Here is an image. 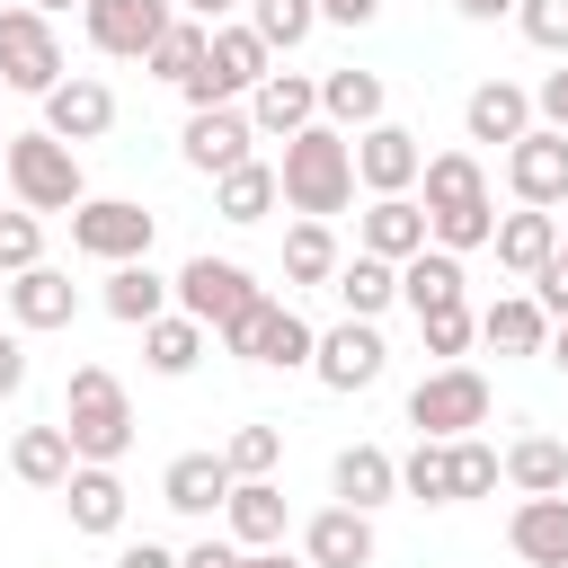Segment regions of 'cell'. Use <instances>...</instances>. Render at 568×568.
Here are the masks:
<instances>
[{"label":"cell","mask_w":568,"mask_h":568,"mask_svg":"<svg viewBox=\"0 0 568 568\" xmlns=\"http://www.w3.org/2000/svg\"><path fill=\"white\" fill-rule=\"evenodd\" d=\"M115 568H178V550H160V541H124Z\"/></svg>","instance_id":"816d5d0a"},{"label":"cell","mask_w":568,"mask_h":568,"mask_svg":"<svg viewBox=\"0 0 568 568\" xmlns=\"http://www.w3.org/2000/svg\"><path fill=\"white\" fill-rule=\"evenodd\" d=\"M248 27L266 36V53H293L320 27V0H248Z\"/></svg>","instance_id":"f35d334b"},{"label":"cell","mask_w":568,"mask_h":568,"mask_svg":"<svg viewBox=\"0 0 568 568\" xmlns=\"http://www.w3.org/2000/svg\"><path fill=\"white\" fill-rule=\"evenodd\" d=\"M302 559L311 568H373V515L364 506H320L302 524Z\"/></svg>","instance_id":"ac0fdd59"},{"label":"cell","mask_w":568,"mask_h":568,"mask_svg":"<svg viewBox=\"0 0 568 568\" xmlns=\"http://www.w3.org/2000/svg\"><path fill=\"white\" fill-rule=\"evenodd\" d=\"M257 293H266V284H257L240 257H213V248H204V257H186V266L169 275V302H178L186 320H204V328H231Z\"/></svg>","instance_id":"ba28073f"},{"label":"cell","mask_w":568,"mask_h":568,"mask_svg":"<svg viewBox=\"0 0 568 568\" xmlns=\"http://www.w3.org/2000/svg\"><path fill=\"white\" fill-rule=\"evenodd\" d=\"M382 364H390V346H382V328H373V320H337V328L311 346V373H320L328 390H373V382H382Z\"/></svg>","instance_id":"5bb4252c"},{"label":"cell","mask_w":568,"mask_h":568,"mask_svg":"<svg viewBox=\"0 0 568 568\" xmlns=\"http://www.w3.org/2000/svg\"><path fill=\"white\" fill-rule=\"evenodd\" d=\"M248 142H257V124H248V106H186V133H178V151H186V169H204V178H222V169H240V160H257Z\"/></svg>","instance_id":"7c38bea8"},{"label":"cell","mask_w":568,"mask_h":568,"mask_svg":"<svg viewBox=\"0 0 568 568\" xmlns=\"http://www.w3.org/2000/svg\"><path fill=\"white\" fill-rule=\"evenodd\" d=\"M506 550H515L524 568H568V488L524 497V506L506 515Z\"/></svg>","instance_id":"2e32d148"},{"label":"cell","mask_w":568,"mask_h":568,"mask_svg":"<svg viewBox=\"0 0 568 568\" xmlns=\"http://www.w3.org/2000/svg\"><path fill=\"white\" fill-rule=\"evenodd\" d=\"M328 293L346 302V320H382V311L399 302V266H390V257H373V248H355V257H337Z\"/></svg>","instance_id":"83f0119b"},{"label":"cell","mask_w":568,"mask_h":568,"mask_svg":"<svg viewBox=\"0 0 568 568\" xmlns=\"http://www.w3.org/2000/svg\"><path fill=\"white\" fill-rule=\"evenodd\" d=\"M18 390H27V337L0 328V399H18Z\"/></svg>","instance_id":"c3c4849f"},{"label":"cell","mask_w":568,"mask_h":568,"mask_svg":"<svg viewBox=\"0 0 568 568\" xmlns=\"http://www.w3.org/2000/svg\"><path fill=\"white\" fill-rule=\"evenodd\" d=\"M506 186H515V204H541V213H559V204H568V133H550V124H524V133L506 142Z\"/></svg>","instance_id":"30bf717a"},{"label":"cell","mask_w":568,"mask_h":568,"mask_svg":"<svg viewBox=\"0 0 568 568\" xmlns=\"http://www.w3.org/2000/svg\"><path fill=\"white\" fill-rule=\"evenodd\" d=\"M266 71H275L266 36H257L248 18H240V27H231V18H213V36H204V62H195L178 89H186V106H240V98H248Z\"/></svg>","instance_id":"277c9868"},{"label":"cell","mask_w":568,"mask_h":568,"mask_svg":"<svg viewBox=\"0 0 568 568\" xmlns=\"http://www.w3.org/2000/svg\"><path fill=\"white\" fill-rule=\"evenodd\" d=\"M399 488H408V497H417V506H453V453H444V444H426V435H417V453H408V462H399Z\"/></svg>","instance_id":"60d3db41"},{"label":"cell","mask_w":568,"mask_h":568,"mask_svg":"<svg viewBox=\"0 0 568 568\" xmlns=\"http://www.w3.org/2000/svg\"><path fill=\"white\" fill-rule=\"evenodd\" d=\"M0 311H9V275H0Z\"/></svg>","instance_id":"91938a15"},{"label":"cell","mask_w":568,"mask_h":568,"mask_svg":"<svg viewBox=\"0 0 568 568\" xmlns=\"http://www.w3.org/2000/svg\"><path fill=\"white\" fill-rule=\"evenodd\" d=\"M532 115H541L550 133H568V71H550V80L532 89Z\"/></svg>","instance_id":"681fc988"},{"label":"cell","mask_w":568,"mask_h":568,"mask_svg":"<svg viewBox=\"0 0 568 568\" xmlns=\"http://www.w3.org/2000/svg\"><path fill=\"white\" fill-rule=\"evenodd\" d=\"M222 497H231V462L222 453H178L160 470V506L169 515H222Z\"/></svg>","instance_id":"44dd1931"},{"label":"cell","mask_w":568,"mask_h":568,"mask_svg":"<svg viewBox=\"0 0 568 568\" xmlns=\"http://www.w3.org/2000/svg\"><path fill=\"white\" fill-rule=\"evenodd\" d=\"M444 453H453V506H462V497H488V488L506 479V462H497V444H479V435H453Z\"/></svg>","instance_id":"b9f144b4"},{"label":"cell","mask_w":568,"mask_h":568,"mask_svg":"<svg viewBox=\"0 0 568 568\" xmlns=\"http://www.w3.org/2000/svg\"><path fill=\"white\" fill-rule=\"evenodd\" d=\"M328 488H337V506H390L399 497V462L382 453V444H346L337 462H328Z\"/></svg>","instance_id":"d4e9b609"},{"label":"cell","mask_w":568,"mask_h":568,"mask_svg":"<svg viewBox=\"0 0 568 568\" xmlns=\"http://www.w3.org/2000/svg\"><path fill=\"white\" fill-rule=\"evenodd\" d=\"M71 311H80V284L62 275V266H27V275H9V320L18 328H71Z\"/></svg>","instance_id":"ffe728a7"},{"label":"cell","mask_w":568,"mask_h":568,"mask_svg":"<svg viewBox=\"0 0 568 568\" xmlns=\"http://www.w3.org/2000/svg\"><path fill=\"white\" fill-rule=\"evenodd\" d=\"M9 470H18L27 488H62V479H71V435H62V426H18Z\"/></svg>","instance_id":"d590c367"},{"label":"cell","mask_w":568,"mask_h":568,"mask_svg":"<svg viewBox=\"0 0 568 568\" xmlns=\"http://www.w3.org/2000/svg\"><path fill=\"white\" fill-rule=\"evenodd\" d=\"M559 248H568V222H559Z\"/></svg>","instance_id":"6125c7cd"},{"label":"cell","mask_w":568,"mask_h":568,"mask_svg":"<svg viewBox=\"0 0 568 568\" xmlns=\"http://www.w3.org/2000/svg\"><path fill=\"white\" fill-rule=\"evenodd\" d=\"M488 231H497V204H479V213H435V222H426V240H435V248H453V257L488 248Z\"/></svg>","instance_id":"ee69618b"},{"label":"cell","mask_w":568,"mask_h":568,"mask_svg":"<svg viewBox=\"0 0 568 568\" xmlns=\"http://www.w3.org/2000/svg\"><path fill=\"white\" fill-rule=\"evenodd\" d=\"M204 36H213V27H204V18H186V9H178V18H169V27H160V44H151V53H142V62H151V80H186V71H195V62H204Z\"/></svg>","instance_id":"74e56055"},{"label":"cell","mask_w":568,"mask_h":568,"mask_svg":"<svg viewBox=\"0 0 568 568\" xmlns=\"http://www.w3.org/2000/svg\"><path fill=\"white\" fill-rule=\"evenodd\" d=\"M417 186H426V222H435V213H479V204H488L479 151H435V160L417 169Z\"/></svg>","instance_id":"603a6c76"},{"label":"cell","mask_w":568,"mask_h":568,"mask_svg":"<svg viewBox=\"0 0 568 568\" xmlns=\"http://www.w3.org/2000/svg\"><path fill=\"white\" fill-rule=\"evenodd\" d=\"M62 506H71V532H124V479H115V462H71Z\"/></svg>","instance_id":"7402d4cb"},{"label":"cell","mask_w":568,"mask_h":568,"mask_svg":"<svg viewBox=\"0 0 568 568\" xmlns=\"http://www.w3.org/2000/svg\"><path fill=\"white\" fill-rule=\"evenodd\" d=\"M399 302L426 320V311H453V302H470V275H462V257L453 248H417V257H399Z\"/></svg>","instance_id":"d6986e66"},{"label":"cell","mask_w":568,"mask_h":568,"mask_svg":"<svg viewBox=\"0 0 568 568\" xmlns=\"http://www.w3.org/2000/svg\"><path fill=\"white\" fill-rule=\"evenodd\" d=\"M417 337H426V355H444V364H453V355L479 337V311H470V302H453V311H426V320H417Z\"/></svg>","instance_id":"f6af8a7d"},{"label":"cell","mask_w":568,"mask_h":568,"mask_svg":"<svg viewBox=\"0 0 568 568\" xmlns=\"http://www.w3.org/2000/svg\"><path fill=\"white\" fill-rule=\"evenodd\" d=\"M479 337H488L497 355H541V337H550V311H541L532 293H497V302L479 311Z\"/></svg>","instance_id":"d6a6232c"},{"label":"cell","mask_w":568,"mask_h":568,"mask_svg":"<svg viewBox=\"0 0 568 568\" xmlns=\"http://www.w3.org/2000/svg\"><path fill=\"white\" fill-rule=\"evenodd\" d=\"M178 9H186V18H204V27H213V18H231V9H240V0H178Z\"/></svg>","instance_id":"6f0895ef"},{"label":"cell","mask_w":568,"mask_h":568,"mask_svg":"<svg viewBox=\"0 0 568 568\" xmlns=\"http://www.w3.org/2000/svg\"><path fill=\"white\" fill-rule=\"evenodd\" d=\"M106 124H115V89H106L98 71H71V80L44 89V133H53V142L80 151V142H98Z\"/></svg>","instance_id":"9a60e30c"},{"label":"cell","mask_w":568,"mask_h":568,"mask_svg":"<svg viewBox=\"0 0 568 568\" xmlns=\"http://www.w3.org/2000/svg\"><path fill=\"white\" fill-rule=\"evenodd\" d=\"M62 80V36L44 9H0V89L18 98H44Z\"/></svg>","instance_id":"9c48e42d"},{"label":"cell","mask_w":568,"mask_h":568,"mask_svg":"<svg viewBox=\"0 0 568 568\" xmlns=\"http://www.w3.org/2000/svg\"><path fill=\"white\" fill-rule=\"evenodd\" d=\"M169 18H178V0H89V9H80L89 44H98L106 62H142V53L160 44Z\"/></svg>","instance_id":"8fae6325"},{"label":"cell","mask_w":568,"mask_h":568,"mask_svg":"<svg viewBox=\"0 0 568 568\" xmlns=\"http://www.w3.org/2000/svg\"><path fill=\"white\" fill-rule=\"evenodd\" d=\"M355 248H373V257H417L426 248V204L417 195H373V213L355 222Z\"/></svg>","instance_id":"cb8c5ba5"},{"label":"cell","mask_w":568,"mask_h":568,"mask_svg":"<svg viewBox=\"0 0 568 568\" xmlns=\"http://www.w3.org/2000/svg\"><path fill=\"white\" fill-rule=\"evenodd\" d=\"M240 364H266V373H293V364H311V346H320V328L293 311V302H275V293H257L231 328H213Z\"/></svg>","instance_id":"5b68a950"},{"label":"cell","mask_w":568,"mask_h":568,"mask_svg":"<svg viewBox=\"0 0 568 568\" xmlns=\"http://www.w3.org/2000/svg\"><path fill=\"white\" fill-rule=\"evenodd\" d=\"M204 320H186V311H160V320H142V364L160 373V382H178V373H195L204 364Z\"/></svg>","instance_id":"1f68e13d"},{"label":"cell","mask_w":568,"mask_h":568,"mask_svg":"<svg viewBox=\"0 0 568 568\" xmlns=\"http://www.w3.org/2000/svg\"><path fill=\"white\" fill-rule=\"evenodd\" d=\"M408 426H417L426 444H453V435L488 426V373H470V364H435V373L408 390Z\"/></svg>","instance_id":"8992f818"},{"label":"cell","mask_w":568,"mask_h":568,"mask_svg":"<svg viewBox=\"0 0 568 568\" xmlns=\"http://www.w3.org/2000/svg\"><path fill=\"white\" fill-rule=\"evenodd\" d=\"M382 106H390L382 71H320V124L364 133V124H382Z\"/></svg>","instance_id":"484cf974"},{"label":"cell","mask_w":568,"mask_h":568,"mask_svg":"<svg viewBox=\"0 0 568 568\" xmlns=\"http://www.w3.org/2000/svg\"><path fill=\"white\" fill-rule=\"evenodd\" d=\"M0 178H9V204H27V213H71V204L89 195V186H80V151L53 142L44 124L0 142Z\"/></svg>","instance_id":"3957f363"},{"label":"cell","mask_w":568,"mask_h":568,"mask_svg":"<svg viewBox=\"0 0 568 568\" xmlns=\"http://www.w3.org/2000/svg\"><path fill=\"white\" fill-rule=\"evenodd\" d=\"M515 27H524L541 53H568V0H515Z\"/></svg>","instance_id":"bcb514c9"},{"label":"cell","mask_w":568,"mask_h":568,"mask_svg":"<svg viewBox=\"0 0 568 568\" xmlns=\"http://www.w3.org/2000/svg\"><path fill=\"white\" fill-rule=\"evenodd\" d=\"M0 142H9V124H0Z\"/></svg>","instance_id":"be15d7a7"},{"label":"cell","mask_w":568,"mask_h":568,"mask_svg":"<svg viewBox=\"0 0 568 568\" xmlns=\"http://www.w3.org/2000/svg\"><path fill=\"white\" fill-rule=\"evenodd\" d=\"M470 27H497V18H515V0H453Z\"/></svg>","instance_id":"db71d44e"},{"label":"cell","mask_w":568,"mask_h":568,"mask_svg":"<svg viewBox=\"0 0 568 568\" xmlns=\"http://www.w3.org/2000/svg\"><path fill=\"white\" fill-rule=\"evenodd\" d=\"M488 248H497V266H506V275H532V266H550V248H559V213H541V204L497 213Z\"/></svg>","instance_id":"4316f807"},{"label":"cell","mask_w":568,"mask_h":568,"mask_svg":"<svg viewBox=\"0 0 568 568\" xmlns=\"http://www.w3.org/2000/svg\"><path fill=\"white\" fill-rule=\"evenodd\" d=\"M373 9H382V0H320V18H328V27H364Z\"/></svg>","instance_id":"f5cc1de1"},{"label":"cell","mask_w":568,"mask_h":568,"mask_svg":"<svg viewBox=\"0 0 568 568\" xmlns=\"http://www.w3.org/2000/svg\"><path fill=\"white\" fill-rule=\"evenodd\" d=\"M275 186H284V204L311 213V222L346 213V204H355V133H337V124H302V133H284Z\"/></svg>","instance_id":"6da1fadb"},{"label":"cell","mask_w":568,"mask_h":568,"mask_svg":"<svg viewBox=\"0 0 568 568\" xmlns=\"http://www.w3.org/2000/svg\"><path fill=\"white\" fill-rule=\"evenodd\" d=\"M248 124H257L266 142H284V133H302V124H320V80H311V71H266V80L248 89Z\"/></svg>","instance_id":"e0dca14e"},{"label":"cell","mask_w":568,"mask_h":568,"mask_svg":"<svg viewBox=\"0 0 568 568\" xmlns=\"http://www.w3.org/2000/svg\"><path fill=\"white\" fill-rule=\"evenodd\" d=\"M497 462H506V488H524V497L568 488V444H559V435H515Z\"/></svg>","instance_id":"836d02e7"},{"label":"cell","mask_w":568,"mask_h":568,"mask_svg":"<svg viewBox=\"0 0 568 568\" xmlns=\"http://www.w3.org/2000/svg\"><path fill=\"white\" fill-rule=\"evenodd\" d=\"M62 435H71V462H124L133 453V399H124V382L106 364H71Z\"/></svg>","instance_id":"7a4b0ae2"},{"label":"cell","mask_w":568,"mask_h":568,"mask_svg":"<svg viewBox=\"0 0 568 568\" xmlns=\"http://www.w3.org/2000/svg\"><path fill=\"white\" fill-rule=\"evenodd\" d=\"M44 257V222L27 204H0V275H27Z\"/></svg>","instance_id":"7bdbcfd3"},{"label":"cell","mask_w":568,"mask_h":568,"mask_svg":"<svg viewBox=\"0 0 568 568\" xmlns=\"http://www.w3.org/2000/svg\"><path fill=\"white\" fill-rule=\"evenodd\" d=\"M231 568H311V559H284V541H275V550H240Z\"/></svg>","instance_id":"11a10c76"},{"label":"cell","mask_w":568,"mask_h":568,"mask_svg":"<svg viewBox=\"0 0 568 568\" xmlns=\"http://www.w3.org/2000/svg\"><path fill=\"white\" fill-rule=\"evenodd\" d=\"M222 515H231V541L240 550H275L284 541V488L275 479H231Z\"/></svg>","instance_id":"f1b7e54d"},{"label":"cell","mask_w":568,"mask_h":568,"mask_svg":"<svg viewBox=\"0 0 568 568\" xmlns=\"http://www.w3.org/2000/svg\"><path fill=\"white\" fill-rule=\"evenodd\" d=\"M417 169H426V142L408 133V124H364L355 133V186H373V195H408L417 186Z\"/></svg>","instance_id":"4fadbf2b"},{"label":"cell","mask_w":568,"mask_h":568,"mask_svg":"<svg viewBox=\"0 0 568 568\" xmlns=\"http://www.w3.org/2000/svg\"><path fill=\"white\" fill-rule=\"evenodd\" d=\"M0 204H9V178H0Z\"/></svg>","instance_id":"94428289"},{"label":"cell","mask_w":568,"mask_h":568,"mask_svg":"<svg viewBox=\"0 0 568 568\" xmlns=\"http://www.w3.org/2000/svg\"><path fill=\"white\" fill-rule=\"evenodd\" d=\"M27 9H44V18H62V9H89V0H27Z\"/></svg>","instance_id":"680465c9"},{"label":"cell","mask_w":568,"mask_h":568,"mask_svg":"<svg viewBox=\"0 0 568 568\" xmlns=\"http://www.w3.org/2000/svg\"><path fill=\"white\" fill-rule=\"evenodd\" d=\"M541 355H550V364L568 373V320H550V337H541Z\"/></svg>","instance_id":"9f6ffc18"},{"label":"cell","mask_w":568,"mask_h":568,"mask_svg":"<svg viewBox=\"0 0 568 568\" xmlns=\"http://www.w3.org/2000/svg\"><path fill=\"white\" fill-rule=\"evenodd\" d=\"M337 257H346V248H337V231H328V222H311V213H302V222L284 231V284H328V275H337Z\"/></svg>","instance_id":"8d00e7d4"},{"label":"cell","mask_w":568,"mask_h":568,"mask_svg":"<svg viewBox=\"0 0 568 568\" xmlns=\"http://www.w3.org/2000/svg\"><path fill=\"white\" fill-rule=\"evenodd\" d=\"M151 231H160V213H142L133 195H80V204H71V248L98 257V266L151 257Z\"/></svg>","instance_id":"52a82bcc"},{"label":"cell","mask_w":568,"mask_h":568,"mask_svg":"<svg viewBox=\"0 0 568 568\" xmlns=\"http://www.w3.org/2000/svg\"><path fill=\"white\" fill-rule=\"evenodd\" d=\"M275 204H284L275 160H240V169H222V178H213V213H222V222H240V231H248V222H266Z\"/></svg>","instance_id":"4dcf8cb0"},{"label":"cell","mask_w":568,"mask_h":568,"mask_svg":"<svg viewBox=\"0 0 568 568\" xmlns=\"http://www.w3.org/2000/svg\"><path fill=\"white\" fill-rule=\"evenodd\" d=\"M106 311H115L124 328L160 320V311H169V275H151V257H124V266H106Z\"/></svg>","instance_id":"e575fe53"},{"label":"cell","mask_w":568,"mask_h":568,"mask_svg":"<svg viewBox=\"0 0 568 568\" xmlns=\"http://www.w3.org/2000/svg\"><path fill=\"white\" fill-rule=\"evenodd\" d=\"M524 284H532V302H541L550 320H568V248H550V266H532Z\"/></svg>","instance_id":"7dc6e473"},{"label":"cell","mask_w":568,"mask_h":568,"mask_svg":"<svg viewBox=\"0 0 568 568\" xmlns=\"http://www.w3.org/2000/svg\"><path fill=\"white\" fill-rule=\"evenodd\" d=\"M240 559V541H195V550H178V568H231Z\"/></svg>","instance_id":"f907efd6"},{"label":"cell","mask_w":568,"mask_h":568,"mask_svg":"<svg viewBox=\"0 0 568 568\" xmlns=\"http://www.w3.org/2000/svg\"><path fill=\"white\" fill-rule=\"evenodd\" d=\"M524 124H532V98H524L515 80H479V89L462 98V133H470V142H515Z\"/></svg>","instance_id":"f546056e"},{"label":"cell","mask_w":568,"mask_h":568,"mask_svg":"<svg viewBox=\"0 0 568 568\" xmlns=\"http://www.w3.org/2000/svg\"><path fill=\"white\" fill-rule=\"evenodd\" d=\"M222 462H231V479H275V462H284V426H240L231 444H222Z\"/></svg>","instance_id":"ab89813d"}]
</instances>
